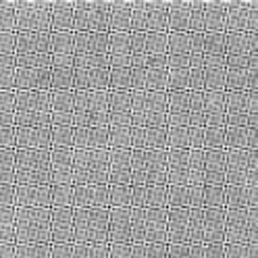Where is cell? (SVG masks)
Listing matches in <instances>:
<instances>
[{"label":"cell","mask_w":258,"mask_h":258,"mask_svg":"<svg viewBox=\"0 0 258 258\" xmlns=\"http://www.w3.org/2000/svg\"><path fill=\"white\" fill-rule=\"evenodd\" d=\"M15 185H50V150H15Z\"/></svg>","instance_id":"obj_2"},{"label":"cell","mask_w":258,"mask_h":258,"mask_svg":"<svg viewBox=\"0 0 258 258\" xmlns=\"http://www.w3.org/2000/svg\"><path fill=\"white\" fill-rule=\"evenodd\" d=\"M189 13L191 5L189 3H169V13H167V34H179V31H189Z\"/></svg>","instance_id":"obj_32"},{"label":"cell","mask_w":258,"mask_h":258,"mask_svg":"<svg viewBox=\"0 0 258 258\" xmlns=\"http://www.w3.org/2000/svg\"><path fill=\"white\" fill-rule=\"evenodd\" d=\"M50 150V125L48 127H15V150Z\"/></svg>","instance_id":"obj_15"},{"label":"cell","mask_w":258,"mask_h":258,"mask_svg":"<svg viewBox=\"0 0 258 258\" xmlns=\"http://www.w3.org/2000/svg\"><path fill=\"white\" fill-rule=\"evenodd\" d=\"M256 146L254 127H225V150H252Z\"/></svg>","instance_id":"obj_30"},{"label":"cell","mask_w":258,"mask_h":258,"mask_svg":"<svg viewBox=\"0 0 258 258\" xmlns=\"http://www.w3.org/2000/svg\"><path fill=\"white\" fill-rule=\"evenodd\" d=\"M225 13H227V3L204 5V34L225 31Z\"/></svg>","instance_id":"obj_34"},{"label":"cell","mask_w":258,"mask_h":258,"mask_svg":"<svg viewBox=\"0 0 258 258\" xmlns=\"http://www.w3.org/2000/svg\"><path fill=\"white\" fill-rule=\"evenodd\" d=\"M0 34H15V3H0Z\"/></svg>","instance_id":"obj_52"},{"label":"cell","mask_w":258,"mask_h":258,"mask_svg":"<svg viewBox=\"0 0 258 258\" xmlns=\"http://www.w3.org/2000/svg\"><path fill=\"white\" fill-rule=\"evenodd\" d=\"M50 185H73L71 148H50Z\"/></svg>","instance_id":"obj_13"},{"label":"cell","mask_w":258,"mask_h":258,"mask_svg":"<svg viewBox=\"0 0 258 258\" xmlns=\"http://www.w3.org/2000/svg\"><path fill=\"white\" fill-rule=\"evenodd\" d=\"M0 150H15V127H0Z\"/></svg>","instance_id":"obj_54"},{"label":"cell","mask_w":258,"mask_h":258,"mask_svg":"<svg viewBox=\"0 0 258 258\" xmlns=\"http://www.w3.org/2000/svg\"><path fill=\"white\" fill-rule=\"evenodd\" d=\"M204 258H225V244H204Z\"/></svg>","instance_id":"obj_60"},{"label":"cell","mask_w":258,"mask_h":258,"mask_svg":"<svg viewBox=\"0 0 258 258\" xmlns=\"http://www.w3.org/2000/svg\"><path fill=\"white\" fill-rule=\"evenodd\" d=\"M73 258H108V244H73Z\"/></svg>","instance_id":"obj_50"},{"label":"cell","mask_w":258,"mask_h":258,"mask_svg":"<svg viewBox=\"0 0 258 258\" xmlns=\"http://www.w3.org/2000/svg\"><path fill=\"white\" fill-rule=\"evenodd\" d=\"M108 258H132V244H108Z\"/></svg>","instance_id":"obj_57"},{"label":"cell","mask_w":258,"mask_h":258,"mask_svg":"<svg viewBox=\"0 0 258 258\" xmlns=\"http://www.w3.org/2000/svg\"><path fill=\"white\" fill-rule=\"evenodd\" d=\"M15 244H50V208H15Z\"/></svg>","instance_id":"obj_1"},{"label":"cell","mask_w":258,"mask_h":258,"mask_svg":"<svg viewBox=\"0 0 258 258\" xmlns=\"http://www.w3.org/2000/svg\"><path fill=\"white\" fill-rule=\"evenodd\" d=\"M167 54V34L154 31H132V56Z\"/></svg>","instance_id":"obj_14"},{"label":"cell","mask_w":258,"mask_h":258,"mask_svg":"<svg viewBox=\"0 0 258 258\" xmlns=\"http://www.w3.org/2000/svg\"><path fill=\"white\" fill-rule=\"evenodd\" d=\"M202 244H225V208H202Z\"/></svg>","instance_id":"obj_20"},{"label":"cell","mask_w":258,"mask_h":258,"mask_svg":"<svg viewBox=\"0 0 258 258\" xmlns=\"http://www.w3.org/2000/svg\"><path fill=\"white\" fill-rule=\"evenodd\" d=\"M17 112H50V92L15 90V115Z\"/></svg>","instance_id":"obj_28"},{"label":"cell","mask_w":258,"mask_h":258,"mask_svg":"<svg viewBox=\"0 0 258 258\" xmlns=\"http://www.w3.org/2000/svg\"><path fill=\"white\" fill-rule=\"evenodd\" d=\"M202 208H225V185H202Z\"/></svg>","instance_id":"obj_45"},{"label":"cell","mask_w":258,"mask_h":258,"mask_svg":"<svg viewBox=\"0 0 258 258\" xmlns=\"http://www.w3.org/2000/svg\"><path fill=\"white\" fill-rule=\"evenodd\" d=\"M202 150H225V127H204Z\"/></svg>","instance_id":"obj_48"},{"label":"cell","mask_w":258,"mask_h":258,"mask_svg":"<svg viewBox=\"0 0 258 258\" xmlns=\"http://www.w3.org/2000/svg\"><path fill=\"white\" fill-rule=\"evenodd\" d=\"M132 9L134 3H108V31L132 29Z\"/></svg>","instance_id":"obj_31"},{"label":"cell","mask_w":258,"mask_h":258,"mask_svg":"<svg viewBox=\"0 0 258 258\" xmlns=\"http://www.w3.org/2000/svg\"><path fill=\"white\" fill-rule=\"evenodd\" d=\"M108 31V3H75L73 34Z\"/></svg>","instance_id":"obj_10"},{"label":"cell","mask_w":258,"mask_h":258,"mask_svg":"<svg viewBox=\"0 0 258 258\" xmlns=\"http://www.w3.org/2000/svg\"><path fill=\"white\" fill-rule=\"evenodd\" d=\"M15 208H50V185H15Z\"/></svg>","instance_id":"obj_18"},{"label":"cell","mask_w":258,"mask_h":258,"mask_svg":"<svg viewBox=\"0 0 258 258\" xmlns=\"http://www.w3.org/2000/svg\"><path fill=\"white\" fill-rule=\"evenodd\" d=\"M15 31L50 34V5L15 3Z\"/></svg>","instance_id":"obj_12"},{"label":"cell","mask_w":258,"mask_h":258,"mask_svg":"<svg viewBox=\"0 0 258 258\" xmlns=\"http://www.w3.org/2000/svg\"><path fill=\"white\" fill-rule=\"evenodd\" d=\"M50 244H73V208H50Z\"/></svg>","instance_id":"obj_19"},{"label":"cell","mask_w":258,"mask_h":258,"mask_svg":"<svg viewBox=\"0 0 258 258\" xmlns=\"http://www.w3.org/2000/svg\"><path fill=\"white\" fill-rule=\"evenodd\" d=\"M73 90V67H50V92Z\"/></svg>","instance_id":"obj_37"},{"label":"cell","mask_w":258,"mask_h":258,"mask_svg":"<svg viewBox=\"0 0 258 258\" xmlns=\"http://www.w3.org/2000/svg\"><path fill=\"white\" fill-rule=\"evenodd\" d=\"M50 208H73V185H50Z\"/></svg>","instance_id":"obj_44"},{"label":"cell","mask_w":258,"mask_h":258,"mask_svg":"<svg viewBox=\"0 0 258 258\" xmlns=\"http://www.w3.org/2000/svg\"><path fill=\"white\" fill-rule=\"evenodd\" d=\"M167 185H189V150H167Z\"/></svg>","instance_id":"obj_23"},{"label":"cell","mask_w":258,"mask_h":258,"mask_svg":"<svg viewBox=\"0 0 258 258\" xmlns=\"http://www.w3.org/2000/svg\"><path fill=\"white\" fill-rule=\"evenodd\" d=\"M108 150H73V185H108Z\"/></svg>","instance_id":"obj_4"},{"label":"cell","mask_w":258,"mask_h":258,"mask_svg":"<svg viewBox=\"0 0 258 258\" xmlns=\"http://www.w3.org/2000/svg\"><path fill=\"white\" fill-rule=\"evenodd\" d=\"M15 258H50V244H15Z\"/></svg>","instance_id":"obj_47"},{"label":"cell","mask_w":258,"mask_h":258,"mask_svg":"<svg viewBox=\"0 0 258 258\" xmlns=\"http://www.w3.org/2000/svg\"><path fill=\"white\" fill-rule=\"evenodd\" d=\"M0 185H15V150H0Z\"/></svg>","instance_id":"obj_43"},{"label":"cell","mask_w":258,"mask_h":258,"mask_svg":"<svg viewBox=\"0 0 258 258\" xmlns=\"http://www.w3.org/2000/svg\"><path fill=\"white\" fill-rule=\"evenodd\" d=\"M202 54H204V56H225V31L204 34V40H202Z\"/></svg>","instance_id":"obj_39"},{"label":"cell","mask_w":258,"mask_h":258,"mask_svg":"<svg viewBox=\"0 0 258 258\" xmlns=\"http://www.w3.org/2000/svg\"><path fill=\"white\" fill-rule=\"evenodd\" d=\"M15 54V34H0V56Z\"/></svg>","instance_id":"obj_56"},{"label":"cell","mask_w":258,"mask_h":258,"mask_svg":"<svg viewBox=\"0 0 258 258\" xmlns=\"http://www.w3.org/2000/svg\"><path fill=\"white\" fill-rule=\"evenodd\" d=\"M50 148H71L73 150V127H52L50 125Z\"/></svg>","instance_id":"obj_51"},{"label":"cell","mask_w":258,"mask_h":258,"mask_svg":"<svg viewBox=\"0 0 258 258\" xmlns=\"http://www.w3.org/2000/svg\"><path fill=\"white\" fill-rule=\"evenodd\" d=\"M254 208H225V244H254Z\"/></svg>","instance_id":"obj_8"},{"label":"cell","mask_w":258,"mask_h":258,"mask_svg":"<svg viewBox=\"0 0 258 258\" xmlns=\"http://www.w3.org/2000/svg\"><path fill=\"white\" fill-rule=\"evenodd\" d=\"M50 54H73V31H50Z\"/></svg>","instance_id":"obj_38"},{"label":"cell","mask_w":258,"mask_h":258,"mask_svg":"<svg viewBox=\"0 0 258 258\" xmlns=\"http://www.w3.org/2000/svg\"><path fill=\"white\" fill-rule=\"evenodd\" d=\"M110 92H75L73 127H108Z\"/></svg>","instance_id":"obj_7"},{"label":"cell","mask_w":258,"mask_h":258,"mask_svg":"<svg viewBox=\"0 0 258 258\" xmlns=\"http://www.w3.org/2000/svg\"><path fill=\"white\" fill-rule=\"evenodd\" d=\"M167 258H189V244H167Z\"/></svg>","instance_id":"obj_59"},{"label":"cell","mask_w":258,"mask_h":258,"mask_svg":"<svg viewBox=\"0 0 258 258\" xmlns=\"http://www.w3.org/2000/svg\"><path fill=\"white\" fill-rule=\"evenodd\" d=\"M225 127H254V92H225Z\"/></svg>","instance_id":"obj_9"},{"label":"cell","mask_w":258,"mask_h":258,"mask_svg":"<svg viewBox=\"0 0 258 258\" xmlns=\"http://www.w3.org/2000/svg\"><path fill=\"white\" fill-rule=\"evenodd\" d=\"M110 208H73V244H108Z\"/></svg>","instance_id":"obj_3"},{"label":"cell","mask_w":258,"mask_h":258,"mask_svg":"<svg viewBox=\"0 0 258 258\" xmlns=\"http://www.w3.org/2000/svg\"><path fill=\"white\" fill-rule=\"evenodd\" d=\"M108 152V185H132V150Z\"/></svg>","instance_id":"obj_17"},{"label":"cell","mask_w":258,"mask_h":258,"mask_svg":"<svg viewBox=\"0 0 258 258\" xmlns=\"http://www.w3.org/2000/svg\"><path fill=\"white\" fill-rule=\"evenodd\" d=\"M108 125L132 127V90L129 92H110V96H108Z\"/></svg>","instance_id":"obj_21"},{"label":"cell","mask_w":258,"mask_h":258,"mask_svg":"<svg viewBox=\"0 0 258 258\" xmlns=\"http://www.w3.org/2000/svg\"><path fill=\"white\" fill-rule=\"evenodd\" d=\"M167 54L169 56H191V34L179 31V34H167Z\"/></svg>","instance_id":"obj_36"},{"label":"cell","mask_w":258,"mask_h":258,"mask_svg":"<svg viewBox=\"0 0 258 258\" xmlns=\"http://www.w3.org/2000/svg\"><path fill=\"white\" fill-rule=\"evenodd\" d=\"M167 13L169 3H134L132 29L129 31H154L167 34Z\"/></svg>","instance_id":"obj_11"},{"label":"cell","mask_w":258,"mask_h":258,"mask_svg":"<svg viewBox=\"0 0 258 258\" xmlns=\"http://www.w3.org/2000/svg\"><path fill=\"white\" fill-rule=\"evenodd\" d=\"M0 244H15V208H0Z\"/></svg>","instance_id":"obj_40"},{"label":"cell","mask_w":258,"mask_h":258,"mask_svg":"<svg viewBox=\"0 0 258 258\" xmlns=\"http://www.w3.org/2000/svg\"><path fill=\"white\" fill-rule=\"evenodd\" d=\"M167 208H191L189 185H167Z\"/></svg>","instance_id":"obj_42"},{"label":"cell","mask_w":258,"mask_h":258,"mask_svg":"<svg viewBox=\"0 0 258 258\" xmlns=\"http://www.w3.org/2000/svg\"><path fill=\"white\" fill-rule=\"evenodd\" d=\"M132 258H167V244H132Z\"/></svg>","instance_id":"obj_49"},{"label":"cell","mask_w":258,"mask_h":258,"mask_svg":"<svg viewBox=\"0 0 258 258\" xmlns=\"http://www.w3.org/2000/svg\"><path fill=\"white\" fill-rule=\"evenodd\" d=\"M108 36L110 31H96V34H73V54H108Z\"/></svg>","instance_id":"obj_26"},{"label":"cell","mask_w":258,"mask_h":258,"mask_svg":"<svg viewBox=\"0 0 258 258\" xmlns=\"http://www.w3.org/2000/svg\"><path fill=\"white\" fill-rule=\"evenodd\" d=\"M15 90L50 92V67H36V69L15 67Z\"/></svg>","instance_id":"obj_16"},{"label":"cell","mask_w":258,"mask_h":258,"mask_svg":"<svg viewBox=\"0 0 258 258\" xmlns=\"http://www.w3.org/2000/svg\"><path fill=\"white\" fill-rule=\"evenodd\" d=\"M0 127H15V90L0 92Z\"/></svg>","instance_id":"obj_41"},{"label":"cell","mask_w":258,"mask_h":258,"mask_svg":"<svg viewBox=\"0 0 258 258\" xmlns=\"http://www.w3.org/2000/svg\"><path fill=\"white\" fill-rule=\"evenodd\" d=\"M254 185L250 187H225V208H254Z\"/></svg>","instance_id":"obj_35"},{"label":"cell","mask_w":258,"mask_h":258,"mask_svg":"<svg viewBox=\"0 0 258 258\" xmlns=\"http://www.w3.org/2000/svg\"><path fill=\"white\" fill-rule=\"evenodd\" d=\"M73 7L75 3L50 5V31H73Z\"/></svg>","instance_id":"obj_33"},{"label":"cell","mask_w":258,"mask_h":258,"mask_svg":"<svg viewBox=\"0 0 258 258\" xmlns=\"http://www.w3.org/2000/svg\"><path fill=\"white\" fill-rule=\"evenodd\" d=\"M50 258H73V244H50Z\"/></svg>","instance_id":"obj_58"},{"label":"cell","mask_w":258,"mask_h":258,"mask_svg":"<svg viewBox=\"0 0 258 258\" xmlns=\"http://www.w3.org/2000/svg\"><path fill=\"white\" fill-rule=\"evenodd\" d=\"M73 208H108V185H73Z\"/></svg>","instance_id":"obj_24"},{"label":"cell","mask_w":258,"mask_h":258,"mask_svg":"<svg viewBox=\"0 0 258 258\" xmlns=\"http://www.w3.org/2000/svg\"><path fill=\"white\" fill-rule=\"evenodd\" d=\"M227 150H204V185H225Z\"/></svg>","instance_id":"obj_27"},{"label":"cell","mask_w":258,"mask_h":258,"mask_svg":"<svg viewBox=\"0 0 258 258\" xmlns=\"http://www.w3.org/2000/svg\"><path fill=\"white\" fill-rule=\"evenodd\" d=\"M132 208H167V185H132Z\"/></svg>","instance_id":"obj_25"},{"label":"cell","mask_w":258,"mask_h":258,"mask_svg":"<svg viewBox=\"0 0 258 258\" xmlns=\"http://www.w3.org/2000/svg\"><path fill=\"white\" fill-rule=\"evenodd\" d=\"M189 69H167V92H187Z\"/></svg>","instance_id":"obj_46"},{"label":"cell","mask_w":258,"mask_h":258,"mask_svg":"<svg viewBox=\"0 0 258 258\" xmlns=\"http://www.w3.org/2000/svg\"><path fill=\"white\" fill-rule=\"evenodd\" d=\"M132 127H167V92H132Z\"/></svg>","instance_id":"obj_5"},{"label":"cell","mask_w":258,"mask_h":258,"mask_svg":"<svg viewBox=\"0 0 258 258\" xmlns=\"http://www.w3.org/2000/svg\"><path fill=\"white\" fill-rule=\"evenodd\" d=\"M15 54H50V34L15 31Z\"/></svg>","instance_id":"obj_22"},{"label":"cell","mask_w":258,"mask_h":258,"mask_svg":"<svg viewBox=\"0 0 258 258\" xmlns=\"http://www.w3.org/2000/svg\"><path fill=\"white\" fill-rule=\"evenodd\" d=\"M225 92H204V127H225Z\"/></svg>","instance_id":"obj_29"},{"label":"cell","mask_w":258,"mask_h":258,"mask_svg":"<svg viewBox=\"0 0 258 258\" xmlns=\"http://www.w3.org/2000/svg\"><path fill=\"white\" fill-rule=\"evenodd\" d=\"M0 208H15V185H0Z\"/></svg>","instance_id":"obj_55"},{"label":"cell","mask_w":258,"mask_h":258,"mask_svg":"<svg viewBox=\"0 0 258 258\" xmlns=\"http://www.w3.org/2000/svg\"><path fill=\"white\" fill-rule=\"evenodd\" d=\"M0 258H15V244H0Z\"/></svg>","instance_id":"obj_61"},{"label":"cell","mask_w":258,"mask_h":258,"mask_svg":"<svg viewBox=\"0 0 258 258\" xmlns=\"http://www.w3.org/2000/svg\"><path fill=\"white\" fill-rule=\"evenodd\" d=\"M132 185H167V150H132Z\"/></svg>","instance_id":"obj_6"},{"label":"cell","mask_w":258,"mask_h":258,"mask_svg":"<svg viewBox=\"0 0 258 258\" xmlns=\"http://www.w3.org/2000/svg\"><path fill=\"white\" fill-rule=\"evenodd\" d=\"M225 258H256L254 244H225Z\"/></svg>","instance_id":"obj_53"}]
</instances>
